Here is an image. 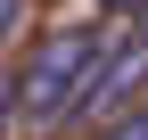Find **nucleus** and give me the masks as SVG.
<instances>
[{
  "label": "nucleus",
  "instance_id": "obj_1",
  "mask_svg": "<svg viewBox=\"0 0 148 140\" xmlns=\"http://www.w3.org/2000/svg\"><path fill=\"white\" fill-rule=\"evenodd\" d=\"M107 49H115L107 25H49L41 41L25 49V66H16V99H25V124H33V132H58V124H66V107L82 99V82L99 74Z\"/></svg>",
  "mask_w": 148,
  "mask_h": 140
},
{
  "label": "nucleus",
  "instance_id": "obj_5",
  "mask_svg": "<svg viewBox=\"0 0 148 140\" xmlns=\"http://www.w3.org/2000/svg\"><path fill=\"white\" fill-rule=\"evenodd\" d=\"M16 33H25V0H0V49H8Z\"/></svg>",
  "mask_w": 148,
  "mask_h": 140
},
{
  "label": "nucleus",
  "instance_id": "obj_4",
  "mask_svg": "<svg viewBox=\"0 0 148 140\" xmlns=\"http://www.w3.org/2000/svg\"><path fill=\"white\" fill-rule=\"evenodd\" d=\"M90 140H148V99H140L132 115H115V124H99Z\"/></svg>",
  "mask_w": 148,
  "mask_h": 140
},
{
  "label": "nucleus",
  "instance_id": "obj_6",
  "mask_svg": "<svg viewBox=\"0 0 148 140\" xmlns=\"http://www.w3.org/2000/svg\"><path fill=\"white\" fill-rule=\"evenodd\" d=\"M99 8H107V16H140L148 0H99Z\"/></svg>",
  "mask_w": 148,
  "mask_h": 140
},
{
  "label": "nucleus",
  "instance_id": "obj_7",
  "mask_svg": "<svg viewBox=\"0 0 148 140\" xmlns=\"http://www.w3.org/2000/svg\"><path fill=\"white\" fill-rule=\"evenodd\" d=\"M132 25H140V41H148V8H140V16H132Z\"/></svg>",
  "mask_w": 148,
  "mask_h": 140
},
{
  "label": "nucleus",
  "instance_id": "obj_2",
  "mask_svg": "<svg viewBox=\"0 0 148 140\" xmlns=\"http://www.w3.org/2000/svg\"><path fill=\"white\" fill-rule=\"evenodd\" d=\"M140 99H148V41L140 33H115V49L99 58V74L82 82V99L66 107L58 132H99V124H115V115H132Z\"/></svg>",
  "mask_w": 148,
  "mask_h": 140
},
{
  "label": "nucleus",
  "instance_id": "obj_3",
  "mask_svg": "<svg viewBox=\"0 0 148 140\" xmlns=\"http://www.w3.org/2000/svg\"><path fill=\"white\" fill-rule=\"evenodd\" d=\"M25 124V99H16V66H0V140Z\"/></svg>",
  "mask_w": 148,
  "mask_h": 140
}]
</instances>
